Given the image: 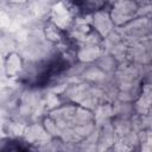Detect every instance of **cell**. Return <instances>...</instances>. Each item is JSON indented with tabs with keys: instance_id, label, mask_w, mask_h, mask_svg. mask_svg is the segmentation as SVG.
<instances>
[{
	"instance_id": "cell-1",
	"label": "cell",
	"mask_w": 152,
	"mask_h": 152,
	"mask_svg": "<svg viewBox=\"0 0 152 152\" xmlns=\"http://www.w3.org/2000/svg\"><path fill=\"white\" fill-rule=\"evenodd\" d=\"M40 124L52 140L64 144H80L86 141L95 131L96 118L91 108L64 101L50 109Z\"/></svg>"
},
{
	"instance_id": "cell-11",
	"label": "cell",
	"mask_w": 152,
	"mask_h": 152,
	"mask_svg": "<svg viewBox=\"0 0 152 152\" xmlns=\"http://www.w3.org/2000/svg\"><path fill=\"white\" fill-rule=\"evenodd\" d=\"M4 138H6V133H5L4 128H2V126L0 125V141H1Z\"/></svg>"
},
{
	"instance_id": "cell-3",
	"label": "cell",
	"mask_w": 152,
	"mask_h": 152,
	"mask_svg": "<svg viewBox=\"0 0 152 152\" xmlns=\"http://www.w3.org/2000/svg\"><path fill=\"white\" fill-rule=\"evenodd\" d=\"M49 20L65 31H68L75 23L72 11L64 1H59L52 7Z\"/></svg>"
},
{
	"instance_id": "cell-4",
	"label": "cell",
	"mask_w": 152,
	"mask_h": 152,
	"mask_svg": "<svg viewBox=\"0 0 152 152\" xmlns=\"http://www.w3.org/2000/svg\"><path fill=\"white\" fill-rule=\"evenodd\" d=\"M90 17V25L93 27V30L96 32V34L103 40L106 39L112 32L113 30L115 28V26L113 25L110 18H109V14H108V11L107 10H103V11H100V12H96Z\"/></svg>"
},
{
	"instance_id": "cell-9",
	"label": "cell",
	"mask_w": 152,
	"mask_h": 152,
	"mask_svg": "<svg viewBox=\"0 0 152 152\" xmlns=\"http://www.w3.org/2000/svg\"><path fill=\"white\" fill-rule=\"evenodd\" d=\"M25 141L28 145H33V144H38V142H46L48 140H52L50 138V135L45 132V129L43 128L42 124H32V125H27L24 131H23Z\"/></svg>"
},
{
	"instance_id": "cell-6",
	"label": "cell",
	"mask_w": 152,
	"mask_h": 152,
	"mask_svg": "<svg viewBox=\"0 0 152 152\" xmlns=\"http://www.w3.org/2000/svg\"><path fill=\"white\" fill-rule=\"evenodd\" d=\"M102 56L99 44H78L75 46V57L80 63L93 64Z\"/></svg>"
},
{
	"instance_id": "cell-8",
	"label": "cell",
	"mask_w": 152,
	"mask_h": 152,
	"mask_svg": "<svg viewBox=\"0 0 152 152\" xmlns=\"http://www.w3.org/2000/svg\"><path fill=\"white\" fill-rule=\"evenodd\" d=\"M72 6L83 15H91L108 8L109 0H71Z\"/></svg>"
},
{
	"instance_id": "cell-5",
	"label": "cell",
	"mask_w": 152,
	"mask_h": 152,
	"mask_svg": "<svg viewBox=\"0 0 152 152\" xmlns=\"http://www.w3.org/2000/svg\"><path fill=\"white\" fill-rule=\"evenodd\" d=\"M25 69V61L23 56L17 51H10L4 57V71L5 76L10 80L21 76Z\"/></svg>"
},
{
	"instance_id": "cell-10",
	"label": "cell",
	"mask_w": 152,
	"mask_h": 152,
	"mask_svg": "<svg viewBox=\"0 0 152 152\" xmlns=\"http://www.w3.org/2000/svg\"><path fill=\"white\" fill-rule=\"evenodd\" d=\"M5 1L7 5L13 6V7H21L30 2V0H5Z\"/></svg>"
},
{
	"instance_id": "cell-7",
	"label": "cell",
	"mask_w": 152,
	"mask_h": 152,
	"mask_svg": "<svg viewBox=\"0 0 152 152\" xmlns=\"http://www.w3.org/2000/svg\"><path fill=\"white\" fill-rule=\"evenodd\" d=\"M44 36H45L46 40H49L51 44L58 45V46H63V45L68 46L69 43L72 42L69 37L68 31L62 30L61 27H58L50 20H48V23L44 26Z\"/></svg>"
},
{
	"instance_id": "cell-2",
	"label": "cell",
	"mask_w": 152,
	"mask_h": 152,
	"mask_svg": "<svg viewBox=\"0 0 152 152\" xmlns=\"http://www.w3.org/2000/svg\"><path fill=\"white\" fill-rule=\"evenodd\" d=\"M141 8L138 0H114L108 5V14L115 27H125L137 19Z\"/></svg>"
}]
</instances>
